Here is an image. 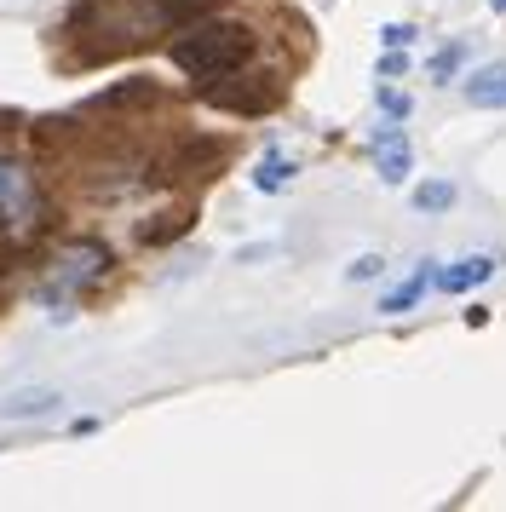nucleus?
I'll use <instances>...</instances> for the list:
<instances>
[{
	"mask_svg": "<svg viewBox=\"0 0 506 512\" xmlns=\"http://www.w3.org/2000/svg\"><path fill=\"white\" fill-rule=\"evenodd\" d=\"M460 64H466V47H443L432 58V75L437 81H449V75H460Z\"/></svg>",
	"mask_w": 506,
	"mask_h": 512,
	"instance_id": "11",
	"label": "nucleus"
},
{
	"mask_svg": "<svg viewBox=\"0 0 506 512\" xmlns=\"http://www.w3.org/2000/svg\"><path fill=\"white\" fill-rule=\"evenodd\" d=\"M35 219H41L35 179H29L18 162H6V156H0V231H29Z\"/></svg>",
	"mask_w": 506,
	"mask_h": 512,
	"instance_id": "3",
	"label": "nucleus"
},
{
	"mask_svg": "<svg viewBox=\"0 0 506 512\" xmlns=\"http://www.w3.org/2000/svg\"><path fill=\"white\" fill-rule=\"evenodd\" d=\"M414 208H420V213H443V208H455V185H443V179L420 185V190H414Z\"/></svg>",
	"mask_w": 506,
	"mask_h": 512,
	"instance_id": "10",
	"label": "nucleus"
},
{
	"mask_svg": "<svg viewBox=\"0 0 506 512\" xmlns=\"http://www.w3.org/2000/svg\"><path fill=\"white\" fill-rule=\"evenodd\" d=\"M184 225H190V219H184V213H173V219H161V225H144L138 236H144V242H167V236H179Z\"/></svg>",
	"mask_w": 506,
	"mask_h": 512,
	"instance_id": "13",
	"label": "nucleus"
},
{
	"mask_svg": "<svg viewBox=\"0 0 506 512\" xmlns=\"http://www.w3.org/2000/svg\"><path fill=\"white\" fill-rule=\"evenodd\" d=\"M460 93H466V104H478V110H506V64L472 70L460 81Z\"/></svg>",
	"mask_w": 506,
	"mask_h": 512,
	"instance_id": "5",
	"label": "nucleus"
},
{
	"mask_svg": "<svg viewBox=\"0 0 506 512\" xmlns=\"http://www.w3.org/2000/svg\"><path fill=\"white\" fill-rule=\"evenodd\" d=\"M110 271V248L104 242H69L64 254L52 259V277H46L41 300H69V294H81L87 282H98Z\"/></svg>",
	"mask_w": 506,
	"mask_h": 512,
	"instance_id": "2",
	"label": "nucleus"
},
{
	"mask_svg": "<svg viewBox=\"0 0 506 512\" xmlns=\"http://www.w3.org/2000/svg\"><path fill=\"white\" fill-rule=\"evenodd\" d=\"M495 277V259L489 254H472V259H460V265H449V271H437L432 288H443V294H466V288H478V282Z\"/></svg>",
	"mask_w": 506,
	"mask_h": 512,
	"instance_id": "6",
	"label": "nucleus"
},
{
	"mask_svg": "<svg viewBox=\"0 0 506 512\" xmlns=\"http://www.w3.org/2000/svg\"><path fill=\"white\" fill-rule=\"evenodd\" d=\"M248 58H253V29L248 24H196L173 41V64H179L190 81H207V87L225 81V75H236Z\"/></svg>",
	"mask_w": 506,
	"mask_h": 512,
	"instance_id": "1",
	"label": "nucleus"
},
{
	"mask_svg": "<svg viewBox=\"0 0 506 512\" xmlns=\"http://www.w3.org/2000/svg\"><path fill=\"white\" fill-rule=\"evenodd\" d=\"M409 41H414V29H409V24H386V29H380V47H386V52L409 47Z\"/></svg>",
	"mask_w": 506,
	"mask_h": 512,
	"instance_id": "14",
	"label": "nucleus"
},
{
	"mask_svg": "<svg viewBox=\"0 0 506 512\" xmlns=\"http://www.w3.org/2000/svg\"><path fill=\"white\" fill-rule=\"evenodd\" d=\"M288 179H294V162H288L282 150H271V156L259 162V173H253V190H282Z\"/></svg>",
	"mask_w": 506,
	"mask_h": 512,
	"instance_id": "9",
	"label": "nucleus"
},
{
	"mask_svg": "<svg viewBox=\"0 0 506 512\" xmlns=\"http://www.w3.org/2000/svg\"><path fill=\"white\" fill-rule=\"evenodd\" d=\"M374 162H380V179L386 185H403L409 179V167H414V150H409V139H403V127L386 116V127L374 133Z\"/></svg>",
	"mask_w": 506,
	"mask_h": 512,
	"instance_id": "4",
	"label": "nucleus"
},
{
	"mask_svg": "<svg viewBox=\"0 0 506 512\" xmlns=\"http://www.w3.org/2000/svg\"><path fill=\"white\" fill-rule=\"evenodd\" d=\"M380 110H386L391 121H409L414 98H409V93H391V87H380Z\"/></svg>",
	"mask_w": 506,
	"mask_h": 512,
	"instance_id": "12",
	"label": "nucleus"
},
{
	"mask_svg": "<svg viewBox=\"0 0 506 512\" xmlns=\"http://www.w3.org/2000/svg\"><path fill=\"white\" fill-rule=\"evenodd\" d=\"M380 265H386V259H374V254H368V259H357V265H351L345 277H351V282H368V277H380Z\"/></svg>",
	"mask_w": 506,
	"mask_h": 512,
	"instance_id": "15",
	"label": "nucleus"
},
{
	"mask_svg": "<svg viewBox=\"0 0 506 512\" xmlns=\"http://www.w3.org/2000/svg\"><path fill=\"white\" fill-rule=\"evenodd\" d=\"M489 12H506V0H489Z\"/></svg>",
	"mask_w": 506,
	"mask_h": 512,
	"instance_id": "16",
	"label": "nucleus"
},
{
	"mask_svg": "<svg viewBox=\"0 0 506 512\" xmlns=\"http://www.w3.org/2000/svg\"><path fill=\"white\" fill-rule=\"evenodd\" d=\"M64 397L52 392V386H29V392H12L6 403H0V415L6 420H35V415H52Z\"/></svg>",
	"mask_w": 506,
	"mask_h": 512,
	"instance_id": "7",
	"label": "nucleus"
},
{
	"mask_svg": "<svg viewBox=\"0 0 506 512\" xmlns=\"http://www.w3.org/2000/svg\"><path fill=\"white\" fill-rule=\"evenodd\" d=\"M432 282H437L432 265H414V277L403 282V288H391L386 300H380V311H386V317H403V311H414V305L426 300V288H432Z\"/></svg>",
	"mask_w": 506,
	"mask_h": 512,
	"instance_id": "8",
	"label": "nucleus"
}]
</instances>
